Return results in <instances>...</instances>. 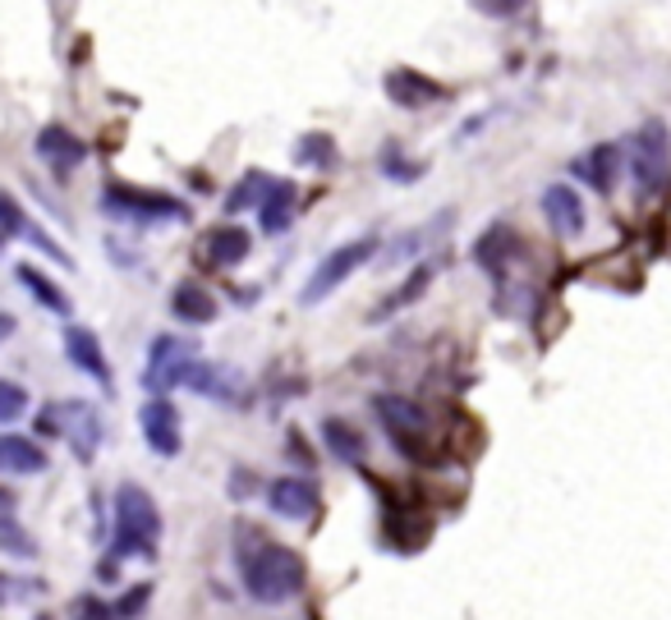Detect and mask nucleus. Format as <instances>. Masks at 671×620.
I'll use <instances>...</instances> for the list:
<instances>
[{
  "instance_id": "nucleus-1",
  "label": "nucleus",
  "mask_w": 671,
  "mask_h": 620,
  "mask_svg": "<svg viewBox=\"0 0 671 620\" xmlns=\"http://www.w3.org/2000/svg\"><path fill=\"white\" fill-rule=\"evenodd\" d=\"M235 560H239V575H244V588L248 598L263 602V607H281L290 598L303 594V579H309V570H303V556L286 543H271L263 538L258 528L239 524L235 528Z\"/></svg>"
},
{
  "instance_id": "nucleus-2",
  "label": "nucleus",
  "mask_w": 671,
  "mask_h": 620,
  "mask_svg": "<svg viewBox=\"0 0 671 620\" xmlns=\"http://www.w3.org/2000/svg\"><path fill=\"white\" fill-rule=\"evenodd\" d=\"M110 515H116V533H110V547L106 560H152L157 556V538H161V511L157 501L138 488V483H120L116 501H110Z\"/></svg>"
},
{
  "instance_id": "nucleus-3",
  "label": "nucleus",
  "mask_w": 671,
  "mask_h": 620,
  "mask_svg": "<svg viewBox=\"0 0 671 620\" xmlns=\"http://www.w3.org/2000/svg\"><path fill=\"white\" fill-rule=\"evenodd\" d=\"M373 414H377V423L386 428L391 446H396L409 464H437L433 418H428V409L418 405V400H409V396H391V391H382V396H373Z\"/></svg>"
},
{
  "instance_id": "nucleus-4",
  "label": "nucleus",
  "mask_w": 671,
  "mask_h": 620,
  "mask_svg": "<svg viewBox=\"0 0 671 620\" xmlns=\"http://www.w3.org/2000/svg\"><path fill=\"white\" fill-rule=\"evenodd\" d=\"M630 180L639 199H658L671 180V129L667 120H645L630 138Z\"/></svg>"
},
{
  "instance_id": "nucleus-5",
  "label": "nucleus",
  "mask_w": 671,
  "mask_h": 620,
  "mask_svg": "<svg viewBox=\"0 0 671 620\" xmlns=\"http://www.w3.org/2000/svg\"><path fill=\"white\" fill-rule=\"evenodd\" d=\"M102 212L110 221H129V225H157V221H184L189 216V207L180 199H171V193L134 189V184H106Z\"/></svg>"
},
{
  "instance_id": "nucleus-6",
  "label": "nucleus",
  "mask_w": 671,
  "mask_h": 620,
  "mask_svg": "<svg viewBox=\"0 0 671 620\" xmlns=\"http://www.w3.org/2000/svg\"><path fill=\"white\" fill-rule=\"evenodd\" d=\"M373 253H377V239H373V235H363V239H350V244H341V248H331L327 258L313 267V276H309V286H303L299 303H309V308L322 303L331 290H341L345 280L373 258Z\"/></svg>"
},
{
  "instance_id": "nucleus-7",
  "label": "nucleus",
  "mask_w": 671,
  "mask_h": 620,
  "mask_svg": "<svg viewBox=\"0 0 671 620\" xmlns=\"http://www.w3.org/2000/svg\"><path fill=\"white\" fill-rule=\"evenodd\" d=\"M189 359H193V345H189V341H180V335H152V345H148V368H143V386L152 391V396H166V391H175Z\"/></svg>"
},
{
  "instance_id": "nucleus-8",
  "label": "nucleus",
  "mask_w": 671,
  "mask_h": 620,
  "mask_svg": "<svg viewBox=\"0 0 671 620\" xmlns=\"http://www.w3.org/2000/svg\"><path fill=\"white\" fill-rule=\"evenodd\" d=\"M520 253H524V235L515 225L497 221L479 235V244H473V263H479L497 286H507V271H511V263H520Z\"/></svg>"
},
{
  "instance_id": "nucleus-9",
  "label": "nucleus",
  "mask_w": 671,
  "mask_h": 620,
  "mask_svg": "<svg viewBox=\"0 0 671 620\" xmlns=\"http://www.w3.org/2000/svg\"><path fill=\"white\" fill-rule=\"evenodd\" d=\"M248 253H254V235H248L244 225H235V221L212 225V231L199 239V258L212 271H235L239 263H248Z\"/></svg>"
},
{
  "instance_id": "nucleus-10",
  "label": "nucleus",
  "mask_w": 671,
  "mask_h": 620,
  "mask_svg": "<svg viewBox=\"0 0 671 620\" xmlns=\"http://www.w3.org/2000/svg\"><path fill=\"white\" fill-rule=\"evenodd\" d=\"M138 423H143V441L152 456H180L184 446V423H180V409L166 400V396H152L143 409H138Z\"/></svg>"
},
{
  "instance_id": "nucleus-11",
  "label": "nucleus",
  "mask_w": 671,
  "mask_h": 620,
  "mask_svg": "<svg viewBox=\"0 0 671 620\" xmlns=\"http://www.w3.org/2000/svg\"><path fill=\"white\" fill-rule=\"evenodd\" d=\"M382 93H386L391 106H401V110H424V106H437L441 97H451V93H446V83L428 78L424 70H386Z\"/></svg>"
},
{
  "instance_id": "nucleus-12",
  "label": "nucleus",
  "mask_w": 671,
  "mask_h": 620,
  "mask_svg": "<svg viewBox=\"0 0 671 620\" xmlns=\"http://www.w3.org/2000/svg\"><path fill=\"white\" fill-rule=\"evenodd\" d=\"M267 511L276 520H313L322 511V496H318V488L309 483V478L286 473L267 488Z\"/></svg>"
},
{
  "instance_id": "nucleus-13",
  "label": "nucleus",
  "mask_w": 671,
  "mask_h": 620,
  "mask_svg": "<svg viewBox=\"0 0 671 620\" xmlns=\"http://www.w3.org/2000/svg\"><path fill=\"white\" fill-rule=\"evenodd\" d=\"M543 216L552 225L556 239H579L584 225H589V212H584V199L571 184H547L543 189Z\"/></svg>"
},
{
  "instance_id": "nucleus-14",
  "label": "nucleus",
  "mask_w": 671,
  "mask_h": 620,
  "mask_svg": "<svg viewBox=\"0 0 671 620\" xmlns=\"http://www.w3.org/2000/svg\"><path fill=\"white\" fill-rule=\"evenodd\" d=\"M621 165H626V152H621V143H594L584 157H575V165L571 171L589 184L594 193H617V180H621Z\"/></svg>"
},
{
  "instance_id": "nucleus-15",
  "label": "nucleus",
  "mask_w": 671,
  "mask_h": 620,
  "mask_svg": "<svg viewBox=\"0 0 671 620\" xmlns=\"http://www.w3.org/2000/svg\"><path fill=\"white\" fill-rule=\"evenodd\" d=\"M65 354H70V363L83 373V377H93L102 391H110L116 386V373H110V363H106V350H102V341L88 331V327H65Z\"/></svg>"
},
{
  "instance_id": "nucleus-16",
  "label": "nucleus",
  "mask_w": 671,
  "mask_h": 620,
  "mask_svg": "<svg viewBox=\"0 0 671 620\" xmlns=\"http://www.w3.org/2000/svg\"><path fill=\"white\" fill-rule=\"evenodd\" d=\"M0 235H6V239H33V244L46 253L51 263L70 267V253H65L61 244H55L46 231H38V225L28 221V212L19 207V199H14V193H6V189H0Z\"/></svg>"
},
{
  "instance_id": "nucleus-17",
  "label": "nucleus",
  "mask_w": 671,
  "mask_h": 620,
  "mask_svg": "<svg viewBox=\"0 0 671 620\" xmlns=\"http://www.w3.org/2000/svg\"><path fill=\"white\" fill-rule=\"evenodd\" d=\"M38 157L51 165L55 175H70V171H78L83 161H88V143H83L78 133H70L65 125H46L42 133H38Z\"/></svg>"
},
{
  "instance_id": "nucleus-18",
  "label": "nucleus",
  "mask_w": 671,
  "mask_h": 620,
  "mask_svg": "<svg viewBox=\"0 0 671 620\" xmlns=\"http://www.w3.org/2000/svg\"><path fill=\"white\" fill-rule=\"evenodd\" d=\"M102 418L88 400H65V437L74 446V456L78 460H93L97 456V446H102Z\"/></svg>"
},
{
  "instance_id": "nucleus-19",
  "label": "nucleus",
  "mask_w": 671,
  "mask_h": 620,
  "mask_svg": "<svg viewBox=\"0 0 671 620\" xmlns=\"http://www.w3.org/2000/svg\"><path fill=\"white\" fill-rule=\"evenodd\" d=\"M46 469V450L23 437V432H0V473H14V478H33Z\"/></svg>"
},
{
  "instance_id": "nucleus-20",
  "label": "nucleus",
  "mask_w": 671,
  "mask_h": 620,
  "mask_svg": "<svg viewBox=\"0 0 671 620\" xmlns=\"http://www.w3.org/2000/svg\"><path fill=\"white\" fill-rule=\"evenodd\" d=\"M171 313L184 327H207V322H216L221 303L212 299V290L199 286V280H184V286H175V295H171Z\"/></svg>"
},
{
  "instance_id": "nucleus-21",
  "label": "nucleus",
  "mask_w": 671,
  "mask_h": 620,
  "mask_svg": "<svg viewBox=\"0 0 671 620\" xmlns=\"http://www.w3.org/2000/svg\"><path fill=\"white\" fill-rule=\"evenodd\" d=\"M295 221V184L290 180H271L267 199L258 203V225L263 235H286Z\"/></svg>"
},
{
  "instance_id": "nucleus-22",
  "label": "nucleus",
  "mask_w": 671,
  "mask_h": 620,
  "mask_svg": "<svg viewBox=\"0 0 671 620\" xmlns=\"http://www.w3.org/2000/svg\"><path fill=\"white\" fill-rule=\"evenodd\" d=\"M322 441L341 464H363V456H369V441L345 418H322Z\"/></svg>"
},
{
  "instance_id": "nucleus-23",
  "label": "nucleus",
  "mask_w": 671,
  "mask_h": 620,
  "mask_svg": "<svg viewBox=\"0 0 671 620\" xmlns=\"http://www.w3.org/2000/svg\"><path fill=\"white\" fill-rule=\"evenodd\" d=\"M433 276H437V263H418V267L409 271V280H405V286H401L396 295H386V299L373 308V318H377V322H382V318H396L401 308H409L414 299H424V290L433 286Z\"/></svg>"
},
{
  "instance_id": "nucleus-24",
  "label": "nucleus",
  "mask_w": 671,
  "mask_h": 620,
  "mask_svg": "<svg viewBox=\"0 0 671 620\" xmlns=\"http://www.w3.org/2000/svg\"><path fill=\"white\" fill-rule=\"evenodd\" d=\"M19 280H23V286H28V295H33L42 308H46V313H55V318H70V295L61 290V286H55V280H46L38 267H19Z\"/></svg>"
},
{
  "instance_id": "nucleus-25",
  "label": "nucleus",
  "mask_w": 671,
  "mask_h": 620,
  "mask_svg": "<svg viewBox=\"0 0 671 620\" xmlns=\"http://www.w3.org/2000/svg\"><path fill=\"white\" fill-rule=\"evenodd\" d=\"M331 161H336L331 133H303L295 143V165H303V171H327Z\"/></svg>"
},
{
  "instance_id": "nucleus-26",
  "label": "nucleus",
  "mask_w": 671,
  "mask_h": 620,
  "mask_svg": "<svg viewBox=\"0 0 671 620\" xmlns=\"http://www.w3.org/2000/svg\"><path fill=\"white\" fill-rule=\"evenodd\" d=\"M271 180H276V175H258V171H248V175L226 193V216H235V212H244V207H258V203L267 199Z\"/></svg>"
},
{
  "instance_id": "nucleus-27",
  "label": "nucleus",
  "mask_w": 671,
  "mask_h": 620,
  "mask_svg": "<svg viewBox=\"0 0 671 620\" xmlns=\"http://www.w3.org/2000/svg\"><path fill=\"white\" fill-rule=\"evenodd\" d=\"M0 552H10V556H19V560H33V556H38L33 533H28V528H23L14 515L0 520Z\"/></svg>"
},
{
  "instance_id": "nucleus-28",
  "label": "nucleus",
  "mask_w": 671,
  "mask_h": 620,
  "mask_svg": "<svg viewBox=\"0 0 671 620\" xmlns=\"http://www.w3.org/2000/svg\"><path fill=\"white\" fill-rule=\"evenodd\" d=\"M382 171H386L391 180H396V184H414L418 175H424V161H405V157H401V148L391 143V148L382 152Z\"/></svg>"
},
{
  "instance_id": "nucleus-29",
  "label": "nucleus",
  "mask_w": 671,
  "mask_h": 620,
  "mask_svg": "<svg viewBox=\"0 0 671 620\" xmlns=\"http://www.w3.org/2000/svg\"><path fill=\"white\" fill-rule=\"evenodd\" d=\"M28 414V391L10 377H0V423H14Z\"/></svg>"
},
{
  "instance_id": "nucleus-30",
  "label": "nucleus",
  "mask_w": 671,
  "mask_h": 620,
  "mask_svg": "<svg viewBox=\"0 0 671 620\" xmlns=\"http://www.w3.org/2000/svg\"><path fill=\"white\" fill-rule=\"evenodd\" d=\"M148 598H152V584H134L120 602H110V616H116V620H138L143 607H148Z\"/></svg>"
},
{
  "instance_id": "nucleus-31",
  "label": "nucleus",
  "mask_w": 671,
  "mask_h": 620,
  "mask_svg": "<svg viewBox=\"0 0 671 620\" xmlns=\"http://www.w3.org/2000/svg\"><path fill=\"white\" fill-rule=\"evenodd\" d=\"M70 620H116V616H110V602L83 594V598L70 602Z\"/></svg>"
},
{
  "instance_id": "nucleus-32",
  "label": "nucleus",
  "mask_w": 671,
  "mask_h": 620,
  "mask_svg": "<svg viewBox=\"0 0 671 620\" xmlns=\"http://www.w3.org/2000/svg\"><path fill=\"white\" fill-rule=\"evenodd\" d=\"M33 594H38V579H10V575H0V607L19 602V598H33Z\"/></svg>"
},
{
  "instance_id": "nucleus-33",
  "label": "nucleus",
  "mask_w": 671,
  "mask_h": 620,
  "mask_svg": "<svg viewBox=\"0 0 671 620\" xmlns=\"http://www.w3.org/2000/svg\"><path fill=\"white\" fill-rule=\"evenodd\" d=\"M469 6L479 14H488V19H511V14H520L524 0H469Z\"/></svg>"
},
{
  "instance_id": "nucleus-34",
  "label": "nucleus",
  "mask_w": 671,
  "mask_h": 620,
  "mask_svg": "<svg viewBox=\"0 0 671 620\" xmlns=\"http://www.w3.org/2000/svg\"><path fill=\"white\" fill-rule=\"evenodd\" d=\"M286 450H290V460H303V469H313V450H309V441H303V432H290Z\"/></svg>"
},
{
  "instance_id": "nucleus-35",
  "label": "nucleus",
  "mask_w": 671,
  "mask_h": 620,
  "mask_svg": "<svg viewBox=\"0 0 671 620\" xmlns=\"http://www.w3.org/2000/svg\"><path fill=\"white\" fill-rule=\"evenodd\" d=\"M254 488H258V483H254V478H248V469H235V478H231V492L244 501V496L254 492Z\"/></svg>"
},
{
  "instance_id": "nucleus-36",
  "label": "nucleus",
  "mask_w": 671,
  "mask_h": 620,
  "mask_svg": "<svg viewBox=\"0 0 671 620\" xmlns=\"http://www.w3.org/2000/svg\"><path fill=\"white\" fill-rule=\"evenodd\" d=\"M14 327H19V322H14L10 313H0V341H10V335H14Z\"/></svg>"
},
{
  "instance_id": "nucleus-37",
  "label": "nucleus",
  "mask_w": 671,
  "mask_h": 620,
  "mask_svg": "<svg viewBox=\"0 0 671 620\" xmlns=\"http://www.w3.org/2000/svg\"><path fill=\"white\" fill-rule=\"evenodd\" d=\"M10 511H14V496H10V492H6V488H0V520H6V515H10Z\"/></svg>"
}]
</instances>
